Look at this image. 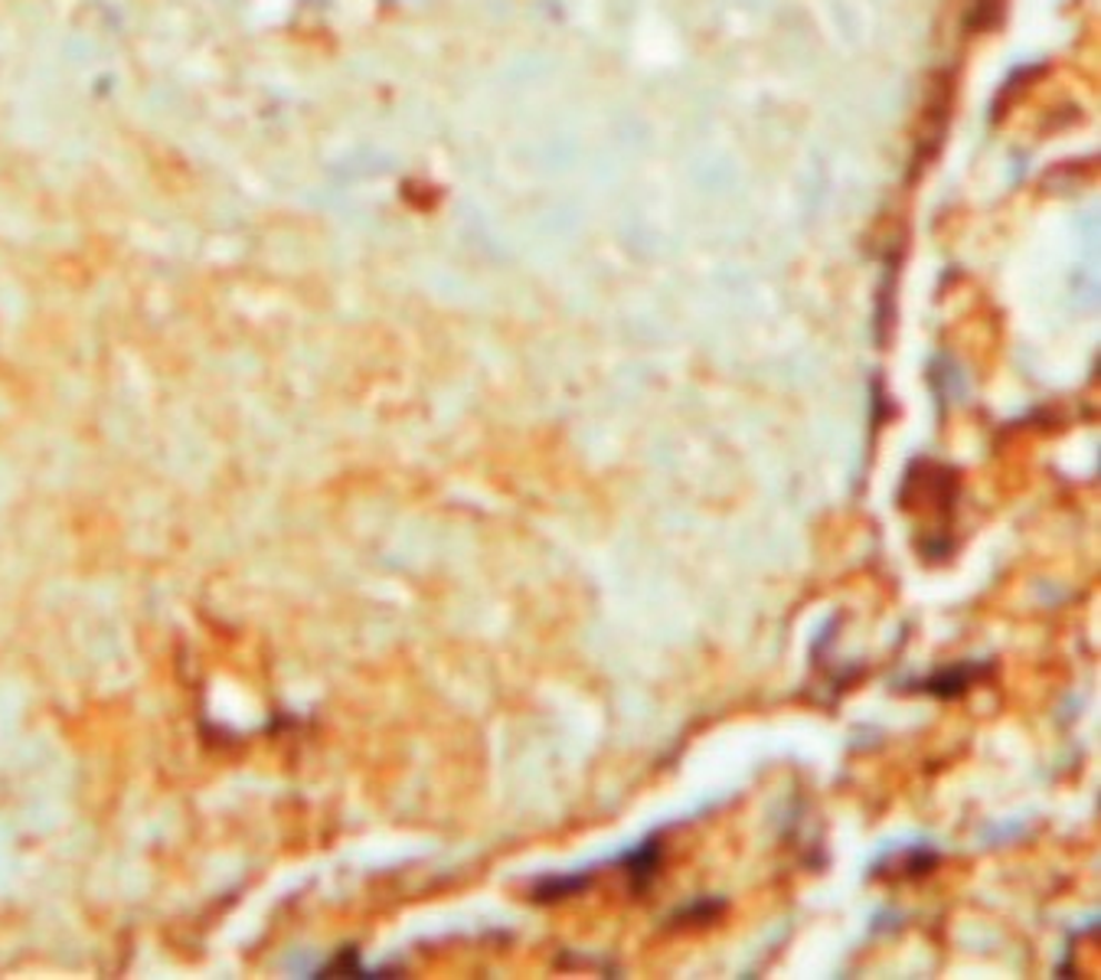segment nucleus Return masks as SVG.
I'll return each mask as SVG.
<instances>
[{"label":"nucleus","mask_w":1101,"mask_h":980,"mask_svg":"<svg viewBox=\"0 0 1101 980\" xmlns=\"http://www.w3.org/2000/svg\"><path fill=\"white\" fill-rule=\"evenodd\" d=\"M981 677H984V667L964 664V667H954V670H945V674H935V677H928V680H922L916 690L951 699V696H961L964 690H971V684H974V680H981Z\"/></svg>","instance_id":"f257e3e1"},{"label":"nucleus","mask_w":1101,"mask_h":980,"mask_svg":"<svg viewBox=\"0 0 1101 980\" xmlns=\"http://www.w3.org/2000/svg\"><path fill=\"white\" fill-rule=\"evenodd\" d=\"M625 863H628V876L635 879V889H644L654 879V872L660 869V863H664V840L660 837H650L647 843H640Z\"/></svg>","instance_id":"f03ea898"}]
</instances>
